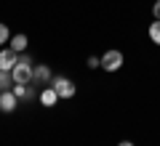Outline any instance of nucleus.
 Wrapping results in <instances>:
<instances>
[{
	"instance_id": "f8f14e48",
	"label": "nucleus",
	"mask_w": 160,
	"mask_h": 146,
	"mask_svg": "<svg viewBox=\"0 0 160 146\" xmlns=\"http://www.w3.org/2000/svg\"><path fill=\"white\" fill-rule=\"evenodd\" d=\"M88 67H91V69H99V67H102V59H99V56H88Z\"/></svg>"
},
{
	"instance_id": "9b49d317",
	"label": "nucleus",
	"mask_w": 160,
	"mask_h": 146,
	"mask_svg": "<svg viewBox=\"0 0 160 146\" xmlns=\"http://www.w3.org/2000/svg\"><path fill=\"white\" fill-rule=\"evenodd\" d=\"M8 40H11V32H8V27L3 21H0V45H6Z\"/></svg>"
},
{
	"instance_id": "423d86ee",
	"label": "nucleus",
	"mask_w": 160,
	"mask_h": 146,
	"mask_svg": "<svg viewBox=\"0 0 160 146\" xmlns=\"http://www.w3.org/2000/svg\"><path fill=\"white\" fill-rule=\"evenodd\" d=\"M16 59H19V53L11 51V48L0 51V69H3V72H11V69L16 67Z\"/></svg>"
},
{
	"instance_id": "39448f33",
	"label": "nucleus",
	"mask_w": 160,
	"mask_h": 146,
	"mask_svg": "<svg viewBox=\"0 0 160 146\" xmlns=\"http://www.w3.org/2000/svg\"><path fill=\"white\" fill-rule=\"evenodd\" d=\"M19 106V98L16 96H13V90H3V93H0V112H13V109Z\"/></svg>"
},
{
	"instance_id": "1a4fd4ad",
	"label": "nucleus",
	"mask_w": 160,
	"mask_h": 146,
	"mask_svg": "<svg viewBox=\"0 0 160 146\" xmlns=\"http://www.w3.org/2000/svg\"><path fill=\"white\" fill-rule=\"evenodd\" d=\"M147 35H149V40H152L155 45H160V21L155 19L152 24H149V29H147Z\"/></svg>"
},
{
	"instance_id": "f257e3e1",
	"label": "nucleus",
	"mask_w": 160,
	"mask_h": 146,
	"mask_svg": "<svg viewBox=\"0 0 160 146\" xmlns=\"http://www.w3.org/2000/svg\"><path fill=\"white\" fill-rule=\"evenodd\" d=\"M32 59L27 53H19L16 59V67L11 69V77H13V85H29L32 82Z\"/></svg>"
},
{
	"instance_id": "20e7f679",
	"label": "nucleus",
	"mask_w": 160,
	"mask_h": 146,
	"mask_svg": "<svg viewBox=\"0 0 160 146\" xmlns=\"http://www.w3.org/2000/svg\"><path fill=\"white\" fill-rule=\"evenodd\" d=\"M51 69H48V64H38V67L32 69V82H38V85H48L51 82Z\"/></svg>"
},
{
	"instance_id": "f03ea898",
	"label": "nucleus",
	"mask_w": 160,
	"mask_h": 146,
	"mask_svg": "<svg viewBox=\"0 0 160 146\" xmlns=\"http://www.w3.org/2000/svg\"><path fill=\"white\" fill-rule=\"evenodd\" d=\"M48 85L56 90L59 98H72V96L78 93V88H75V82L69 77H51V82H48Z\"/></svg>"
},
{
	"instance_id": "0eeeda50",
	"label": "nucleus",
	"mask_w": 160,
	"mask_h": 146,
	"mask_svg": "<svg viewBox=\"0 0 160 146\" xmlns=\"http://www.w3.org/2000/svg\"><path fill=\"white\" fill-rule=\"evenodd\" d=\"M56 101H59V96H56V90H53L51 85L40 90V104H43V106H56Z\"/></svg>"
},
{
	"instance_id": "7ed1b4c3",
	"label": "nucleus",
	"mask_w": 160,
	"mask_h": 146,
	"mask_svg": "<svg viewBox=\"0 0 160 146\" xmlns=\"http://www.w3.org/2000/svg\"><path fill=\"white\" fill-rule=\"evenodd\" d=\"M120 67H123V51H115L112 48V51H107L102 56V69L104 72H118Z\"/></svg>"
},
{
	"instance_id": "4468645a",
	"label": "nucleus",
	"mask_w": 160,
	"mask_h": 146,
	"mask_svg": "<svg viewBox=\"0 0 160 146\" xmlns=\"http://www.w3.org/2000/svg\"><path fill=\"white\" fill-rule=\"evenodd\" d=\"M118 146H133V144H131V141H120Z\"/></svg>"
},
{
	"instance_id": "6e6552de",
	"label": "nucleus",
	"mask_w": 160,
	"mask_h": 146,
	"mask_svg": "<svg viewBox=\"0 0 160 146\" xmlns=\"http://www.w3.org/2000/svg\"><path fill=\"white\" fill-rule=\"evenodd\" d=\"M8 45H11V51L24 53V51H27V45H29V40H27V35H13V37L8 40Z\"/></svg>"
},
{
	"instance_id": "ddd939ff",
	"label": "nucleus",
	"mask_w": 160,
	"mask_h": 146,
	"mask_svg": "<svg viewBox=\"0 0 160 146\" xmlns=\"http://www.w3.org/2000/svg\"><path fill=\"white\" fill-rule=\"evenodd\" d=\"M152 16L160 21V0H155V6H152Z\"/></svg>"
},
{
	"instance_id": "9d476101",
	"label": "nucleus",
	"mask_w": 160,
	"mask_h": 146,
	"mask_svg": "<svg viewBox=\"0 0 160 146\" xmlns=\"http://www.w3.org/2000/svg\"><path fill=\"white\" fill-rule=\"evenodd\" d=\"M11 88H13L11 72H3V69H0V93H3V90H11Z\"/></svg>"
}]
</instances>
